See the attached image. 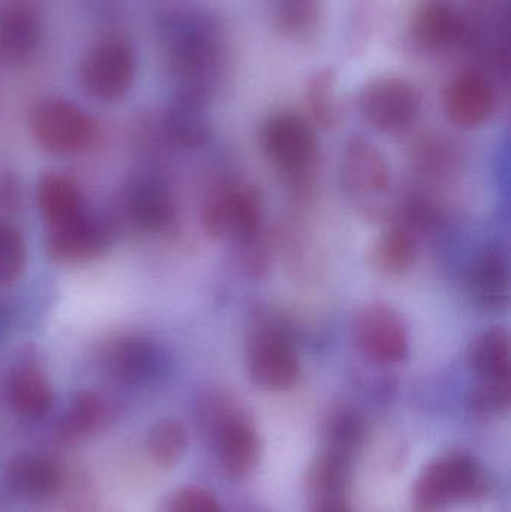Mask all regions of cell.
Masks as SVG:
<instances>
[{"mask_svg": "<svg viewBox=\"0 0 511 512\" xmlns=\"http://www.w3.org/2000/svg\"><path fill=\"white\" fill-rule=\"evenodd\" d=\"M347 480V460L342 454L327 451L311 465L308 472V489L315 499L344 496Z\"/></svg>", "mask_w": 511, "mask_h": 512, "instance_id": "cell-29", "label": "cell"}, {"mask_svg": "<svg viewBox=\"0 0 511 512\" xmlns=\"http://www.w3.org/2000/svg\"><path fill=\"white\" fill-rule=\"evenodd\" d=\"M161 512H221L212 493L201 487L188 486L168 496Z\"/></svg>", "mask_w": 511, "mask_h": 512, "instance_id": "cell-33", "label": "cell"}, {"mask_svg": "<svg viewBox=\"0 0 511 512\" xmlns=\"http://www.w3.org/2000/svg\"><path fill=\"white\" fill-rule=\"evenodd\" d=\"M30 132L45 152L77 155L95 143L98 123L75 102L48 98L33 108Z\"/></svg>", "mask_w": 511, "mask_h": 512, "instance_id": "cell-7", "label": "cell"}, {"mask_svg": "<svg viewBox=\"0 0 511 512\" xmlns=\"http://www.w3.org/2000/svg\"><path fill=\"white\" fill-rule=\"evenodd\" d=\"M189 447V432L182 421L167 418L158 421L147 433L144 453L155 468L167 469L176 466Z\"/></svg>", "mask_w": 511, "mask_h": 512, "instance_id": "cell-28", "label": "cell"}, {"mask_svg": "<svg viewBox=\"0 0 511 512\" xmlns=\"http://www.w3.org/2000/svg\"><path fill=\"white\" fill-rule=\"evenodd\" d=\"M408 44L422 54H446L465 47L467 12L456 0H419L408 18Z\"/></svg>", "mask_w": 511, "mask_h": 512, "instance_id": "cell-11", "label": "cell"}, {"mask_svg": "<svg viewBox=\"0 0 511 512\" xmlns=\"http://www.w3.org/2000/svg\"><path fill=\"white\" fill-rule=\"evenodd\" d=\"M306 108L312 125L332 131L344 119V107L338 90V75L332 68L318 69L306 84Z\"/></svg>", "mask_w": 511, "mask_h": 512, "instance_id": "cell-27", "label": "cell"}, {"mask_svg": "<svg viewBox=\"0 0 511 512\" xmlns=\"http://www.w3.org/2000/svg\"><path fill=\"white\" fill-rule=\"evenodd\" d=\"M59 463L44 454H18L6 469L9 489L29 501H42L56 495L63 486Z\"/></svg>", "mask_w": 511, "mask_h": 512, "instance_id": "cell-19", "label": "cell"}, {"mask_svg": "<svg viewBox=\"0 0 511 512\" xmlns=\"http://www.w3.org/2000/svg\"><path fill=\"white\" fill-rule=\"evenodd\" d=\"M261 149L282 179L305 191L314 182L320 161V140L311 120L294 111H276L261 126Z\"/></svg>", "mask_w": 511, "mask_h": 512, "instance_id": "cell-2", "label": "cell"}, {"mask_svg": "<svg viewBox=\"0 0 511 512\" xmlns=\"http://www.w3.org/2000/svg\"><path fill=\"white\" fill-rule=\"evenodd\" d=\"M137 77V53L128 39L105 35L89 45L78 65L81 89L96 101L117 102L131 92Z\"/></svg>", "mask_w": 511, "mask_h": 512, "instance_id": "cell-4", "label": "cell"}, {"mask_svg": "<svg viewBox=\"0 0 511 512\" xmlns=\"http://www.w3.org/2000/svg\"><path fill=\"white\" fill-rule=\"evenodd\" d=\"M110 243V228L96 216L84 212L72 221L51 227L45 246L54 261L81 264L104 254Z\"/></svg>", "mask_w": 511, "mask_h": 512, "instance_id": "cell-16", "label": "cell"}, {"mask_svg": "<svg viewBox=\"0 0 511 512\" xmlns=\"http://www.w3.org/2000/svg\"><path fill=\"white\" fill-rule=\"evenodd\" d=\"M327 438L335 453L345 456L344 451L356 447L363 435V421L356 411L339 408L327 420Z\"/></svg>", "mask_w": 511, "mask_h": 512, "instance_id": "cell-32", "label": "cell"}, {"mask_svg": "<svg viewBox=\"0 0 511 512\" xmlns=\"http://www.w3.org/2000/svg\"><path fill=\"white\" fill-rule=\"evenodd\" d=\"M497 92L485 71L462 69L444 90V113L456 128L473 131L491 119Z\"/></svg>", "mask_w": 511, "mask_h": 512, "instance_id": "cell-14", "label": "cell"}, {"mask_svg": "<svg viewBox=\"0 0 511 512\" xmlns=\"http://www.w3.org/2000/svg\"><path fill=\"white\" fill-rule=\"evenodd\" d=\"M111 420V406L95 391H81L69 403L59 433L65 441H80L104 430Z\"/></svg>", "mask_w": 511, "mask_h": 512, "instance_id": "cell-26", "label": "cell"}, {"mask_svg": "<svg viewBox=\"0 0 511 512\" xmlns=\"http://www.w3.org/2000/svg\"><path fill=\"white\" fill-rule=\"evenodd\" d=\"M44 35L41 0H0V66L29 65L38 56Z\"/></svg>", "mask_w": 511, "mask_h": 512, "instance_id": "cell-12", "label": "cell"}, {"mask_svg": "<svg viewBox=\"0 0 511 512\" xmlns=\"http://www.w3.org/2000/svg\"><path fill=\"white\" fill-rule=\"evenodd\" d=\"M36 201L50 228L86 212L80 186L66 174H44L36 186Z\"/></svg>", "mask_w": 511, "mask_h": 512, "instance_id": "cell-22", "label": "cell"}, {"mask_svg": "<svg viewBox=\"0 0 511 512\" xmlns=\"http://www.w3.org/2000/svg\"><path fill=\"white\" fill-rule=\"evenodd\" d=\"M417 245L413 233L399 225H390L372 242L368 264L384 277H399L416 262Z\"/></svg>", "mask_w": 511, "mask_h": 512, "instance_id": "cell-25", "label": "cell"}, {"mask_svg": "<svg viewBox=\"0 0 511 512\" xmlns=\"http://www.w3.org/2000/svg\"><path fill=\"white\" fill-rule=\"evenodd\" d=\"M464 294L483 312H503L509 307L511 273L509 254L498 245L480 249L464 271Z\"/></svg>", "mask_w": 511, "mask_h": 512, "instance_id": "cell-13", "label": "cell"}, {"mask_svg": "<svg viewBox=\"0 0 511 512\" xmlns=\"http://www.w3.org/2000/svg\"><path fill=\"white\" fill-rule=\"evenodd\" d=\"M488 490L485 472L468 454L453 453L423 469L414 486V502L422 510H435L452 502L476 501Z\"/></svg>", "mask_w": 511, "mask_h": 512, "instance_id": "cell-6", "label": "cell"}, {"mask_svg": "<svg viewBox=\"0 0 511 512\" xmlns=\"http://www.w3.org/2000/svg\"><path fill=\"white\" fill-rule=\"evenodd\" d=\"M273 26L279 35L296 44L317 38L326 18L324 0H273Z\"/></svg>", "mask_w": 511, "mask_h": 512, "instance_id": "cell-23", "label": "cell"}, {"mask_svg": "<svg viewBox=\"0 0 511 512\" xmlns=\"http://www.w3.org/2000/svg\"><path fill=\"white\" fill-rule=\"evenodd\" d=\"M126 207L132 222L147 233H167L176 227V203L158 177L135 176L126 191Z\"/></svg>", "mask_w": 511, "mask_h": 512, "instance_id": "cell-17", "label": "cell"}, {"mask_svg": "<svg viewBox=\"0 0 511 512\" xmlns=\"http://www.w3.org/2000/svg\"><path fill=\"white\" fill-rule=\"evenodd\" d=\"M467 361L479 379L510 378V333L503 325L486 328L467 346Z\"/></svg>", "mask_w": 511, "mask_h": 512, "instance_id": "cell-24", "label": "cell"}, {"mask_svg": "<svg viewBox=\"0 0 511 512\" xmlns=\"http://www.w3.org/2000/svg\"><path fill=\"white\" fill-rule=\"evenodd\" d=\"M200 219L210 239L242 245L263 236V200L249 183H219L204 198Z\"/></svg>", "mask_w": 511, "mask_h": 512, "instance_id": "cell-3", "label": "cell"}, {"mask_svg": "<svg viewBox=\"0 0 511 512\" xmlns=\"http://www.w3.org/2000/svg\"><path fill=\"white\" fill-rule=\"evenodd\" d=\"M216 439L221 463L228 475L243 478L257 468L261 456V441L248 415L234 418L219 430Z\"/></svg>", "mask_w": 511, "mask_h": 512, "instance_id": "cell-21", "label": "cell"}, {"mask_svg": "<svg viewBox=\"0 0 511 512\" xmlns=\"http://www.w3.org/2000/svg\"><path fill=\"white\" fill-rule=\"evenodd\" d=\"M68 512H114L111 508L93 501V499H86V501L77 502L72 505L71 510Z\"/></svg>", "mask_w": 511, "mask_h": 512, "instance_id": "cell-36", "label": "cell"}, {"mask_svg": "<svg viewBox=\"0 0 511 512\" xmlns=\"http://www.w3.org/2000/svg\"><path fill=\"white\" fill-rule=\"evenodd\" d=\"M311 512H351L344 496H332V498L315 499Z\"/></svg>", "mask_w": 511, "mask_h": 512, "instance_id": "cell-35", "label": "cell"}, {"mask_svg": "<svg viewBox=\"0 0 511 512\" xmlns=\"http://www.w3.org/2000/svg\"><path fill=\"white\" fill-rule=\"evenodd\" d=\"M159 45L176 92L210 101L227 80L231 65L227 33L212 12L168 14L159 23Z\"/></svg>", "mask_w": 511, "mask_h": 512, "instance_id": "cell-1", "label": "cell"}, {"mask_svg": "<svg viewBox=\"0 0 511 512\" xmlns=\"http://www.w3.org/2000/svg\"><path fill=\"white\" fill-rule=\"evenodd\" d=\"M351 340L362 357L396 366L410 355V334L401 313L381 301L363 304L351 319Z\"/></svg>", "mask_w": 511, "mask_h": 512, "instance_id": "cell-8", "label": "cell"}, {"mask_svg": "<svg viewBox=\"0 0 511 512\" xmlns=\"http://www.w3.org/2000/svg\"><path fill=\"white\" fill-rule=\"evenodd\" d=\"M27 243L15 225L0 221V286H9L23 276Z\"/></svg>", "mask_w": 511, "mask_h": 512, "instance_id": "cell-30", "label": "cell"}, {"mask_svg": "<svg viewBox=\"0 0 511 512\" xmlns=\"http://www.w3.org/2000/svg\"><path fill=\"white\" fill-rule=\"evenodd\" d=\"M209 99L191 93L176 92L170 107L162 114V135L174 146L198 149L212 138Z\"/></svg>", "mask_w": 511, "mask_h": 512, "instance_id": "cell-18", "label": "cell"}, {"mask_svg": "<svg viewBox=\"0 0 511 512\" xmlns=\"http://www.w3.org/2000/svg\"><path fill=\"white\" fill-rule=\"evenodd\" d=\"M104 372L123 384H141L155 378L165 364L158 343L140 334H123L111 339L101 351Z\"/></svg>", "mask_w": 511, "mask_h": 512, "instance_id": "cell-15", "label": "cell"}, {"mask_svg": "<svg viewBox=\"0 0 511 512\" xmlns=\"http://www.w3.org/2000/svg\"><path fill=\"white\" fill-rule=\"evenodd\" d=\"M360 116L375 131L401 134L416 123L422 95L407 78L387 75L365 83L357 98Z\"/></svg>", "mask_w": 511, "mask_h": 512, "instance_id": "cell-9", "label": "cell"}, {"mask_svg": "<svg viewBox=\"0 0 511 512\" xmlns=\"http://www.w3.org/2000/svg\"><path fill=\"white\" fill-rule=\"evenodd\" d=\"M246 370L257 387L267 391H287L299 382L302 361L281 324L260 318L246 340Z\"/></svg>", "mask_w": 511, "mask_h": 512, "instance_id": "cell-5", "label": "cell"}, {"mask_svg": "<svg viewBox=\"0 0 511 512\" xmlns=\"http://www.w3.org/2000/svg\"><path fill=\"white\" fill-rule=\"evenodd\" d=\"M452 144L441 137V135H423L416 146H414V155H417V164L425 171H434L440 174L449 164L447 155L452 153Z\"/></svg>", "mask_w": 511, "mask_h": 512, "instance_id": "cell-34", "label": "cell"}, {"mask_svg": "<svg viewBox=\"0 0 511 512\" xmlns=\"http://www.w3.org/2000/svg\"><path fill=\"white\" fill-rule=\"evenodd\" d=\"M341 176L348 197L371 216H380L392 189V171L380 147L362 135L351 137L342 155Z\"/></svg>", "mask_w": 511, "mask_h": 512, "instance_id": "cell-10", "label": "cell"}, {"mask_svg": "<svg viewBox=\"0 0 511 512\" xmlns=\"http://www.w3.org/2000/svg\"><path fill=\"white\" fill-rule=\"evenodd\" d=\"M511 405V378L479 379L470 396V406L479 417L506 414Z\"/></svg>", "mask_w": 511, "mask_h": 512, "instance_id": "cell-31", "label": "cell"}, {"mask_svg": "<svg viewBox=\"0 0 511 512\" xmlns=\"http://www.w3.org/2000/svg\"><path fill=\"white\" fill-rule=\"evenodd\" d=\"M6 399L24 418L45 417L53 408L54 391L41 367L33 363L17 364L6 379Z\"/></svg>", "mask_w": 511, "mask_h": 512, "instance_id": "cell-20", "label": "cell"}]
</instances>
